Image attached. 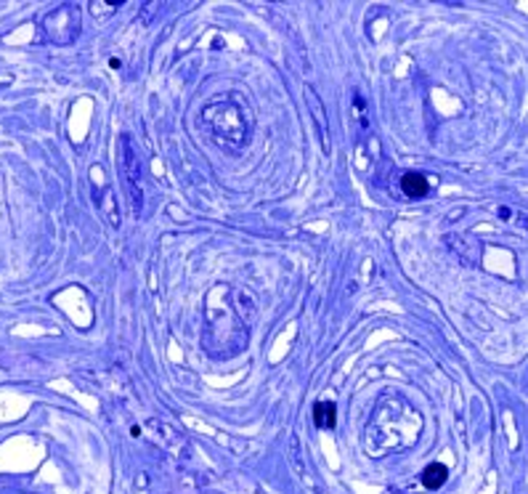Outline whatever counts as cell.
Wrapping results in <instances>:
<instances>
[{
    "label": "cell",
    "mask_w": 528,
    "mask_h": 494,
    "mask_svg": "<svg viewBox=\"0 0 528 494\" xmlns=\"http://www.w3.org/2000/svg\"><path fill=\"white\" fill-rule=\"evenodd\" d=\"M45 37L51 43H59V45H66L72 43L80 33V8L78 6H59L54 11L45 13Z\"/></svg>",
    "instance_id": "1"
},
{
    "label": "cell",
    "mask_w": 528,
    "mask_h": 494,
    "mask_svg": "<svg viewBox=\"0 0 528 494\" xmlns=\"http://www.w3.org/2000/svg\"><path fill=\"white\" fill-rule=\"evenodd\" d=\"M122 173L128 178V184L133 189V199H136V208H141V192L136 189V178H138V160L133 157V143H131V136H122Z\"/></svg>",
    "instance_id": "2"
},
{
    "label": "cell",
    "mask_w": 528,
    "mask_h": 494,
    "mask_svg": "<svg viewBox=\"0 0 528 494\" xmlns=\"http://www.w3.org/2000/svg\"><path fill=\"white\" fill-rule=\"evenodd\" d=\"M401 192L412 199H422L430 192V181L422 173H404L401 178Z\"/></svg>",
    "instance_id": "3"
},
{
    "label": "cell",
    "mask_w": 528,
    "mask_h": 494,
    "mask_svg": "<svg viewBox=\"0 0 528 494\" xmlns=\"http://www.w3.org/2000/svg\"><path fill=\"white\" fill-rule=\"evenodd\" d=\"M335 423H337V409H335V404H332V401H316V404H313V425L321 430H327V428H335Z\"/></svg>",
    "instance_id": "4"
},
{
    "label": "cell",
    "mask_w": 528,
    "mask_h": 494,
    "mask_svg": "<svg viewBox=\"0 0 528 494\" xmlns=\"http://www.w3.org/2000/svg\"><path fill=\"white\" fill-rule=\"evenodd\" d=\"M446 478H449V471H446V465H440V462L428 465L425 473H422V483H425V489H440V486L446 483Z\"/></svg>",
    "instance_id": "5"
},
{
    "label": "cell",
    "mask_w": 528,
    "mask_h": 494,
    "mask_svg": "<svg viewBox=\"0 0 528 494\" xmlns=\"http://www.w3.org/2000/svg\"><path fill=\"white\" fill-rule=\"evenodd\" d=\"M306 99L313 104V117H316V122H319V136H321V146H324V152H330V141H327V125H324V107H321L319 96H316V90L313 88H306Z\"/></svg>",
    "instance_id": "6"
}]
</instances>
